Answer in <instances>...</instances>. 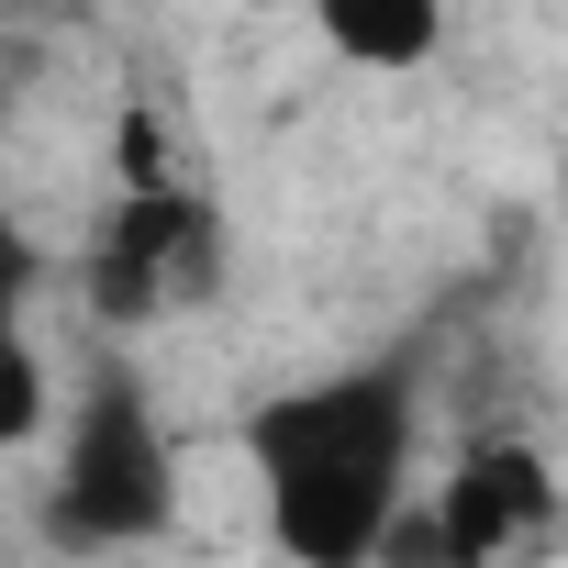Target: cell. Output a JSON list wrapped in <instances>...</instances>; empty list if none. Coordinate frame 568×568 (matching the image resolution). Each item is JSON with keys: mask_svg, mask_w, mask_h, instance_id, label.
Listing matches in <instances>:
<instances>
[{"mask_svg": "<svg viewBox=\"0 0 568 568\" xmlns=\"http://www.w3.org/2000/svg\"><path fill=\"white\" fill-rule=\"evenodd\" d=\"M424 413H435V335L357 346L245 402L234 446L256 468L267 546L291 568H368L390 513L424 490Z\"/></svg>", "mask_w": 568, "mask_h": 568, "instance_id": "1", "label": "cell"}, {"mask_svg": "<svg viewBox=\"0 0 568 568\" xmlns=\"http://www.w3.org/2000/svg\"><path fill=\"white\" fill-rule=\"evenodd\" d=\"M190 513V468H179V424L156 402V379L101 346L90 379L68 390V413L45 424V490H34V535L57 557H134L168 546Z\"/></svg>", "mask_w": 568, "mask_h": 568, "instance_id": "2", "label": "cell"}, {"mask_svg": "<svg viewBox=\"0 0 568 568\" xmlns=\"http://www.w3.org/2000/svg\"><path fill=\"white\" fill-rule=\"evenodd\" d=\"M223 267H234V245H223V201L168 156V123L145 112V101H123V123H112V201H101V223H90V245H79V302H90V324L123 346V335H156V324H179V313H201L212 291H223Z\"/></svg>", "mask_w": 568, "mask_h": 568, "instance_id": "3", "label": "cell"}, {"mask_svg": "<svg viewBox=\"0 0 568 568\" xmlns=\"http://www.w3.org/2000/svg\"><path fill=\"white\" fill-rule=\"evenodd\" d=\"M413 501H424L446 568H513V557H535V546L557 535V513H568L557 457H546L535 435H468Z\"/></svg>", "mask_w": 568, "mask_h": 568, "instance_id": "4", "label": "cell"}, {"mask_svg": "<svg viewBox=\"0 0 568 568\" xmlns=\"http://www.w3.org/2000/svg\"><path fill=\"white\" fill-rule=\"evenodd\" d=\"M302 12L346 68H435L446 57V0H302Z\"/></svg>", "mask_w": 568, "mask_h": 568, "instance_id": "5", "label": "cell"}, {"mask_svg": "<svg viewBox=\"0 0 568 568\" xmlns=\"http://www.w3.org/2000/svg\"><path fill=\"white\" fill-rule=\"evenodd\" d=\"M45 424H57V368H45V346H34V313L0 302V457L45 446Z\"/></svg>", "mask_w": 568, "mask_h": 568, "instance_id": "6", "label": "cell"}, {"mask_svg": "<svg viewBox=\"0 0 568 568\" xmlns=\"http://www.w3.org/2000/svg\"><path fill=\"white\" fill-rule=\"evenodd\" d=\"M34 291H45V245H34V223L12 201V145H0V302L34 313Z\"/></svg>", "mask_w": 568, "mask_h": 568, "instance_id": "7", "label": "cell"}]
</instances>
